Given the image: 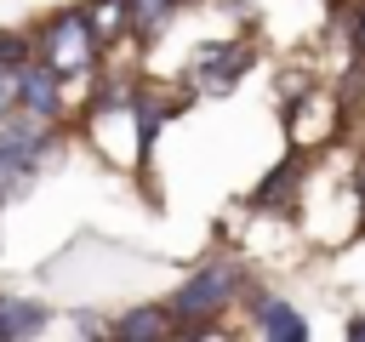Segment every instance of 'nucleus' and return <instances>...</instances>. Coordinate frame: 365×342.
I'll use <instances>...</instances> for the list:
<instances>
[{"label": "nucleus", "instance_id": "1", "mask_svg": "<svg viewBox=\"0 0 365 342\" xmlns=\"http://www.w3.org/2000/svg\"><path fill=\"white\" fill-rule=\"evenodd\" d=\"M245 291H251V274H245V262L240 256H205V262H194V274L171 291V319H177V336H217L222 325V314L234 308V302H245Z\"/></svg>", "mask_w": 365, "mask_h": 342}, {"label": "nucleus", "instance_id": "2", "mask_svg": "<svg viewBox=\"0 0 365 342\" xmlns=\"http://www.w3.org/2000/svg\"><path fill=\"white\" fill-rule=\"evenodd\" d=\"M29 46H34V57L51 63L68 86H91V74H97L103 57H108V46L97 40L86 6H57L51 17H40V23L29 28Z\"/></svg>", "mask_w": 365, "mask_h": 342}, {"label": "nucleus", "instance_id": "3", "mask_svg": "<svg viewBox=\"0 0 365 342\" xmlns=\"http://www.w3.org/2000/svg\"><path fill=\"white\" fill-rule=\"evenodd\" d=\"M257 63V46L245 34H228V40H205L188 63V91H205V97H222L245 80V68Z\"/></svg>", "mask_w": 365, "mask_h": 342}, {"label": "nucleus", "instance_id": "4", "mask_svg": "<svg viewBox=\"0 0 365 342\" xmlns=\"http://www.w3.org/2000/svg\"><path fill=\"white\" fill-rule=\"evenodd\" d=\"M17 108L34 120H51V125H68V80L51 63H40L34 51L17 63Z\"/></svg>", "mask_w": 365, "mask_h": 342}, {"label": "nucleus", "instance_id": "5", "mask_svg": "<svg viewBox=\"0 0 365 342\" xmlns=\"http://www.w3.org/2000/svg\"><path fill=\"white\" fill-rule=\"evenodd\" d=\"M285 120H291V148H319L336 125H342V91H319V86H308L302 97H291L285 103Z\"/></svg>", "mask_w": 365, "mask_h": 342}, {"label": "nucleus", "instance_id": "6", "mask_svg": "<svg viewBox=\"0 0 365 342\" xmlns=\"http://www.w3.org/2000/svg\"><path fill=\"white\" fill-rule=\"evenodd\" d=\"M302 177H308V148H291L257 188H251V211H274V217H285V211H297V194H302Z\"/></svg>", "mask_w": 365, "mask_h": 342}, {"label": "nucleus", "instance_id": "7", "mask_svg": "<svg viewBox=\"0 0 365 342\" xmlns=\"http://www.w3.org/2000/svg\"><path fill=\"white\" fill-rule=\"evenodd\" d=\"M245 308H251V325H257V336H268V342H308V319L285 302V296H274V291H245Z\"/></svg>", "mask_w": 365, "mask_h": 342}, {"label": "nucleus", "instance_id": "8", "mask_svg": "<svg viewBox=\"0 0 365 342\" xmlns=\"http://www.w3.org/2000/svg\"><path fill=\"white\" fill-rule=\"evenodd\" d=\"M108 336L114 342H160V336H177V319L165 302H137V308L108 319Z\"/></svg>", "mask_w": 365, "mask_h": 342}, {"label": "nucleus", "instance_id": "9", "mask_svg": "<svg viewBox=\"0 0 365 342\" xmlns=\"http://www.w3.org/2000/svg\"><path fill=\"white\" fill-rule=\"evenodd\" d=\"M46 325H51V308H46V302L0 291V342H23V336H40Z\"/></svg>", "mask_w": 365, "mask_h": 342}, {"label": "nucleus", "instance_id": "10", "mask_svg": "<svg viewBox=\"0 0 365 342\" xmlns=\"http://www.w3.org/2000/svg\"><path fill=\"white\" fill-rule=\"evenodd\" d=\"M177 6L182 0H125V34H131V46L160 40V28L177 17Z\"/></svg>", "mask_w": 365, "mask_h": 342}, {"label": "nucleus", "instance_id": "11", "mask_svg": "<svg viewBox=\"0 0 365 342\" xmlns=\"http://www.w3.org/2000/svg\"><path fill=\"white\" fill-rule=\"evenodd\" d=\"M86 17H91V28H97V40L108 51L114 46H131V34H125V0H91Z\"/></svg>", "mask_w": 365, "mask_h": 342}, {"label": "nucleus", "instance_id": "12", "mask_svg": "<svg viewBox=\"0 0 365 342\" xmlns=\"http://www.w3.org/2000/svg\"><path fill=\"white\" fill-rule=\"evenodd\" d=\"M17 108V68L11 63H0V120Z\"/></svg>", "mask_w": 365, "mask_h": 342}, {"label": "nucleus", "instance_id": "13", "mask_svg": "<svg viewBox=\"0 0 365 342\" xmlns=\"http://www.w3.org/2000/svg\"><path fill=\"white\" fill-rule=\"evenodd\" d=\"M74 331H80V336H108V325H103L97 314H74Z\"/></svg>", "mask_w": 365, "mask_h": 342}, {"label": "nucleus", "instance_id": "14", "mask_svg": "<svg viewBox=\"0 0 365 342\" xmlns=\"http://www.w3.org/2000/svg\"><path fill=\"white\" fill-rule=\"evenodd\" d=\"M354 51H359V63H365V0H359V11H354Z\"/></svg>", "mask_w": 365, "mask_h": 342}, {"label": "nucleus", "instance_id": "15", "mask_svg": "<svg viewBox=\"0 0 365 342\" xmlns=\"http://www.w3.org/2000/svg\"><path fill=\"white\" fill-rule=\"evenodd\" d=\"M348 336H354V342H365V314H354V319H348Z\"/></svg>", "mask_w": 365, "mask_h": 342}, {"label": "nucleus", "instance_id": "16", "mask_svg": "<svg viewBox=\"0 0 365 342\" xmlns=\"http://www.w3.org/2000/svg\"><path fill=\"white\" fill-rule=\"evenodd\" d=\"M222 6H228V11H251L257 0H222Z\"/></svg>", "mask_w": 365, "mask_h": 342}]
</instances>
